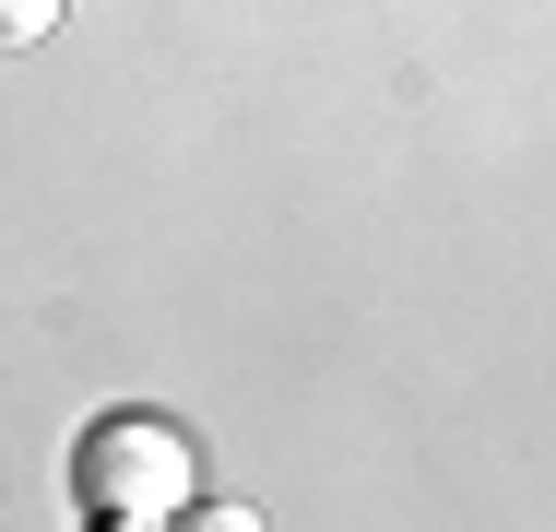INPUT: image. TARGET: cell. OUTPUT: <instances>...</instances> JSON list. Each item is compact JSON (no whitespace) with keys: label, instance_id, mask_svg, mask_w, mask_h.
<instances>
[{"label":"cell","instance_id":"6da1fadb","mask_svg":"<svg viewBox=\"0 0 556 532\" xmlns=\"http://www.w3.org/2000/svg\"><path fill=\"white\" fill-rule=\"evenodd\" d=\"M190 473H202V461H190V438L166 415H108L84 438V461H72V485H84L108 521H166L178 497H202Z\"/></svg>","mask_w":556,"mask_h":532},{"label":"cell","instance_id":"7a4b0ae2","mask_svg":"<svg viewBox=\"0 0 556 532\" xmlns=\"http://www.w3.org/2000/svg\"><path fill=\"white\" fill-rule=\"evenodd\" d=\"M166 532H273V521H261V509H237V497H178Z\"/></svg>","mask_w":556,"mask_h":532},{"label":"cell","instance_id":"3957f363","mask_svg":"<svg viewBox=\"0 0 556 532\" xmlns=\"http://www.w3.org/2000/svg\"><path fill=\"white\" fill-rule=\"evenodd\" d=\"M48 24H60V0H0V48H36Z\"/></svg>","mask_w":556,"mask_h":532}]
</instances>
